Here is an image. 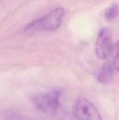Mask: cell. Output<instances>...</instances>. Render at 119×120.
Returning <instances> with one entry per match:
<instances>
[{
    "label": "cell",
    "mask_w": 119,
    "mask_h": 120,
    "mask_svg": "<svg viewBox=\"0 0 119 120\" xmlns=\"http://www.w3.org/2000/svg\"><path fill=\"white\" fill-rule=\"evenodd\" d=\"M64 15V8L58 7L43 17L30 22L25 27V30L30 31H54L60 26Z\"/></svg>",
    "instance_id": "cell-1"
},
{
    "label": "cell",
    "mask_w": 119,
    "mask_h": 120,
    "mask_svg": "<svg viewBox=\"0 0 119 120\" xmlns=\"http://www.w3.org/2000/svg\"><path fill=\"white\" fill-rule=\"evenodd\" d=\"M61 93L58 90H52L35 95L32 98L35 107L48 116H54L59 107Z\"/></svg>",
    "instance_id": "cell-2"
},
{
    "label": "cell",
    "mask_w": 119,
    "mask_h": 120,
    "mask_svg": "<svg viewBox=\"0 0 119 120\" xmlns=\"http://www.w3.org/2000/svg\"><path fill=\"white\" fill-rule=\"evenodd\" d=\"M72 112L77 120H102L95 106L85 97H78L74 101Z\"/></svg>",
    "instance_id": "cell-3"
},
{
    "label": "cell",
    "mask_w": 119,
    "mask_h": 120,
    "mask_svg": "<svg viewBox=\"0 0 119 120\" xmlns=\"http://www.w3.org/2000/svg\"><path fill=\"white\" fill-rule=\"evenodd\" d=\"M114 50L115 46L112 41L110 32L107 28H103L97 37L96 55L100 59H107L113 55Z\"/></svg>",
    "instance_id": "cell-4"
},
{
    "label": "cell",
    "mask_w": 119,
    "mask_h": 120,
    "mask_svg": "<svg viewBox=\"0 0 119 120\" xmlns=\"http://www.w3.org/2000/svg\"><path fill=\"white\" fill-rule=\"evenodd\" d=\"M114 69V67L113 61L108 60L106 62L98 75V82L103 84L110 83L113 78Z\"/></svg>",
    "instance_id": "cell-5"
},
{
    "label": "cell",
    "mask_w": 119,
    "mask_h": 120,
    "mask_svg": "<svg viewBox=\"0 0 119 120\" xmlns=\"http://www.w3.org/2000/svg\"><path fill=\"white\" fill-rule=\"evenodd\" d=\"M119 15V6L117 4H113L110 6L105 13V18L108 21L116 18Z\"/></svg>",
    "instance_id": "cell-6"
},
{
    "label": "cell",
    "mask_w": 119,
    "mask_h": 120,
    "mask_svg": "<svg viewBox=\"0 0 119 120\" xmlns=\"http://www.w3.org/2000/svg\"><path fill=\"white\" fill-rule=\"evenodd\" d=\"M115 50L116 55L113 62L114 69L119 72V41L116 43V45L115 46Z\"/></svg>",
    "instance_id": "cell-7"
},
{
    "label": "cell",
    "mask_w": 119,
    "mask_h": 120,
    "mask_svg": "<svg viewBox=\"0 0 119 120\" xmlns=\"http://www.w3.org/2000/svg\"><path fill=\"white\" fill-rule=\"evenodd\" d=\"M9 120H25L21 119V118H12V119H10Z\"/></svg>",
    "instance_id": "cell-8"
}]
</instances>
